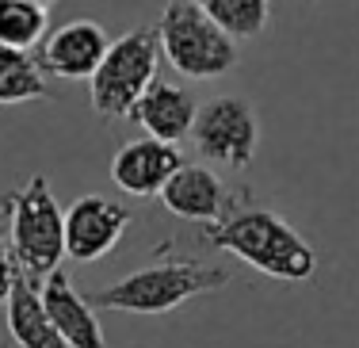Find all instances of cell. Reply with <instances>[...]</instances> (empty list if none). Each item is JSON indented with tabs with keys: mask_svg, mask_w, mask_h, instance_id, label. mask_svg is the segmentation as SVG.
Masks as SVG:
<instances>
[{
	"mask_svg": "<svg viewBox=\"0 0 359 348\" xmlns=\"http://www.w3.org/2000/svg\"><path fill=\"white\" fill-rule=\"evenodd\" d=\"M229 39H256L271 23V0H195Z\"/></svg>",
	"mask_w": 359,
	"mask_h": 348,
	"instance_id": "9a60e30c",
	"label": "cell"
},
{
	"mask_svg": "<svg viewBox=\"0 0 359 348\" xmlns=\"http://www.w3.org/2000/svg\"><path fill=\"white\" fill-rule=\"evenodd\" d=\"M157 62H161V39L157 27H134L118 42H111L104 62L88 77V96L100 119H126L134 104L145 96L157 81Z\"/></svg>",
	"mask_w": 359,
	"mask_h": 348,
	"instance_id": "5b68a950",
	"label": "cell"
},
{
	"mask_svg": "<svg viewBox=\"0 0 359 348\" xmlns=\"http://www.w3.org/2000/svg\"><path fill=\"white\" fill-rule=\"evenodd\" d=\"M46 39V8L27 0H0V42L15 50H31Z\"/></svg>",
	"mask_w": 359,
	"mask_h": 348,
	"instance_id": "2e32d148",
	"label": "cell"
},
{
	"mask_svg": "<svg viewBox=\"0 0 359 348\" xmlns=\"http://www.w3.org/2000/svg\"><path fill=\"white\" fill-rule=\"evenodd\" d=\"M191 142L203 161L222 168H249L260 142V126L245 100L237 96H215L199 104L191 123Z\"/></svg>",
	"mask_w": 359,
	"mask_h": 348,
	"instance_id": "8992f818",
	"label": "cell"
},
{
	"mask_svg": "<svg viewBox=\"0 0 359 348\" xmlns=\"http://www.w3.org/2000/svg\"><path fill=\"white\" fill-rule=\"evenodd\" d=\"M15 272H20V260H15V253H12V241L0 234V302H8V295H12Z\"/></svg>",
	"mask_w": 359,
	"mask_h": 348,
	"instance_id": "e0dca14e",
	"label": "cell"
},
{
	"mask_svg": "<svg viewBox=\"0 0 359 348\" xmlns=\"http://www.w3.org/2000/svg\"><path fill=\"white\" fill-rule=\"evenodd\" d=\"M161 58L187 81H210L237 65V39L203 12L195 0H172L157 20Z\"/></svg>",
	"mask_w": 359,
	"mask_h": 348,
	"instance_id": "3957f363",
	"label": "cell"
},
{
	"mask_svg": "<svg viewBox=\"0 0 359 348\" xmlns=\"http://www.w3.org/2000/svg\"><path fill=\"white\" fill-rule=\"evenodd\" d=\"M42 295V307H46L54 329L62 333V341L69 348H107V337L100 329V318H96V307H92L84 295L73 291L65 268H54L39 287Z\"/></svg>",
	"mask_w": 359,
	"mask_h": 348,
	"instance_id": "8fae6325",
	"label": "cell"
},
{
	"mask_svg": "<svg viewBox=\"0 0 359 348\" xmlns=\"http://www.w3.org/2000/svg\"><path fill=\"white\" fill-rule=\"evenodd\" d=\"M207 241L271 279L302 283L318 268V253L287 218L264 207H237L226 222L210 226Z\"/></svg>",
	"mask_w": 359,
	"mask_h": 348,
	"instance_id": "6da1fadb",
	"label": "cell"
},
{
	"mask_svg": "<svg viewBox=\"0 0 359 348\" xmlns=\"http://www.w3.org/2000/svg\"><path fill=\"white\" fill-rule=\"evenodd\" d=\"M195 112H199V104H195V96L187 88H176L168 81H153L145 88V96L134 104L130 119L149 138H161V142H172L176 146L180 138L191 134Z\"/></svg>",
	"mask_w": 359,
	"mask_h": 348,
	"instance_id": "7c38bea8",
	"label": "cell"
},
{
	"mask_svg": "<svg viewBox=\"0 0 359 348\" xmlns=\"http://www.w3.org/2000/svg\"><path fill=\"white\" fill-rule=\"evenodd\" d=\"M31 100H50L46 73L27 50L0 42V104H31Z\"/></svg>",
	"mask_w": 359,
	"mask_h": 348,
	"instance_id": "5bb4252c",
	"label": "cell"
},
{
	"mask_svg": "<svg viewBox=\"0 0 359 348\" xmlns=\"http://www.w3.org/2000/svg\"><path fill=\"white\" fill-rule=\"evenodd\" d=\"M27 4H39V8H46V12H50V4H57V0H27Z\"/></svg>",
	"mask_w": 359,
	"mask_h": 348,
	"instance_id": "d6986e66",
	"label": "cell"
},
{
	"mask_svg": "<svg viewBox=\"0 0 359 348\" xmlns=\"http://www.w3.org/2000/svg\"><path fill=\"white\" fill-rule=\"evenodd\" d=\"M0 348H12V344H4V341H0Z\"/></svg>",
	"mask_w": 359,
	"mask_h": 348,
	"instance_id": "ffe728a7",
	"label": "cell"
},
{
	"mask_svg": "<svg viewBox=\"0 0 359 348\" xmlns=\"http://www.w3.org/2000/svg\"><path fill=\"white\" fill-rule=\"evenodd\" d=\"M8 203H12V192H0V215H8Z\"/></svg>",
	"mask_w": 359,
	"mask_h": 348,
	"instance_id": "ac0fdd59",
	"label": "cell"
},
{
	"mask_svg": "<svg viewBox=\"0 0 359 348\" xmlns=\"http://www.w3.org/2000/svg\"><path fill=\"white\" fill-rule=\"evenodd\" d=\"M184 165L180 149L172 142H161V138H134L111 157V180H115L118 192L126 195H161L172 173Z\"/></svg>",
	"mask_w": 359,
	"mask_h": 348,
	"instance_id": "30bf717a",
	"label": "cell"
},
{
	"mask_svg": "<svg viewBox=\"0 0 359 348\" xmlns=\"http://www.w3.org/2000/svg\"><path fill=\"white\" fill-rule=\"evenodd\" d=\"M8 333L20 348H69L62 341V333L54 329L46 307H42V295L35 287V279L27 272H15L12 295H8Z\"/></svg>",
	"mask_w": 359,
	"mask_h": 348,
	"instance_id": "4fadbf2b",
	"label": "cell"
},
{
	"mask_svg": "<svg viewBox=\"0 0 359 348\" xmlns=\"http://www.w3.org/2000/svg\"><path fill=\"white\" fill-rule=\"evenodd\" d=\"M229 283V272L203 265L195 257H172V260H157V265H145L130 276H123L118 283L100 287L92 295V307L96 310H123V314H168L180 302L210 295L218 287Z\"/></svg>",
	"mask_w": 359,
	"mask_h": 348,
	"instance_id": "7a4b0ae2",
	"label": "cell"
},
{
	"mask_svg": "<svg viewBox=\"0 0 359 348\" xmlns=\"http://www.w3.org/2000/svg\"><path fill=\"white\" fill-rule=\"evenodd\" d=\"M111 39L96 20H69L50 31L39 46V69L57 81H88L96 65L104 62Z\"/></svg>",
	"mask_w": 359,
	"mask_h": 348,
	"instance_id": "9c48e42d",
	"label": "cell"
},
{
	"mask_svg": "<svg viewBox=\"0 0 359 348\" xmlns=\"http://www.w3.org/2000/svg\"><path fill=\"white\" fill-rule=\"evenodd\" d=\"M8 241H12L20 268L31 279H46L54 268H62L65 215L42 173L31 176L27 188L12 192V203H8Z\"/></svg>",
	"mask_w": 359,
	"mask_h": 348,
	"instance_id": "277c9868",
	"label": "cell"
},
{
	"mask_svg": "<svg viewBox=\"0 0 359 348\" xmlns=\"http://www.w3.org/2000/svg\"><path fill=\"white\" fill-rule=\"evenodd\" d=\"M130 222H134L130 207L111 203L107 195H81L65 210V257H73L76 265L104 260L123 241Z\"/></svg>",
	"mask_w": 359,
	"mask_h": 348,
	"instance_id": "52a82bcc",
	"label": "cell"
},
{
	"mask_svg": "<svg viewBox=\"0 0 359 348\" xmlns=\"http://www.w3.org/2000/svg\"><path fill=\"white\" fill-rule=\"evenodd\" d=\"M161 207L184 222L210 230L237 210V192L226 188V180L210 173V165H187L184 161L172 173V180L161 188Z\"/></svg>",
	"mask_w": 359,
	"mask_h": 348,
	"instance_id": "ba28073f",
	"label": "cell"
}]
</instances>
